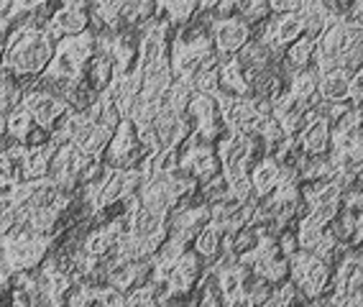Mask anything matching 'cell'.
I'll list each match as a JSON object with an SVG mask.
<instances>
[{"label":"cell","mask_w":363,"mask_h":307,"mask_svg":"<svg viewBox=\"0 0 363 307\" xmlns=\"http://www.w3.org/2000/svg\"><path fill=\"white\" fill-rule=\"evenodd\" d=\"M225 307H256V305H253L251 297H248V294L243 292V294H238V297H233V300H228Z\"/></svg>","instance_id":"cell-23"},{"label":"cell","mask_w":363,"mask_h":307,"mask_svg":"<svg viewBox=\"0 0 363 307\" xmlns=\"http://www.w3.org/2000/svg\"><path fill=\"white\" fill-rule=\"evenodd\" d=\"M98 307H128V294L113 287L98 289Z\"/></svg>","instance_id":"cell-21"},{"label":"cell","mask_w":363,"mask_h":307,"mask_svg":"<svg viewBox=\"0 0 363 307\" xmlns=\"http://www.w3.org/2000/svg\"><path fill=\"white\" fill-rule=\"evenodd\" d=\"M3 59H6V39H0V67H3Z\"/></svg>","instance_id":"cell-25"},{"label":"cell","mask_w":363,"mask_h":307,"mask_svg":"<svg viewBox=\"0 0 363 307\" xmlns=\"http://www.w3.org/2000/svg\"><path fill=\"white\" fill-rule=\"evenodd\" d=\"M213 269V267H210ZM215 272V269H213ZM218 277V287H220V294L223 300H233L238 294H243V284H246V269L235 264V267H228V269H220V272H215Z\"/></svg>","instance_id":"cell-14"},{"label":"cell","mask_w":363,"mask_h":307,"mask_svg":"<svg viewBox=\"0 0 363 307\" xmlns=\"http://www.w3.org/2000/svg\"><path fill=\"white\" fill-rule=\"evenodd\" d=\"M307 302L299 297L297 287H294L292 281L286 279L281 281V284H277V287L272 289V294H269V300H266L264 307H294V302Z\"/></svg>","instance_id":"cell-19"},{"label":"cell","mask_w":363,"mask_h":307,"mask_svg":"<svg viewBox=\"0 0 363 307\" xmlns=\"http://www.w3.org/2000/svg\"><path fill=\"white\" fill-rule=\"evenodd\" d=\"M277 246H279V256H284L286 262H289V259L299 251L297 230H292V228L281 230V235L277 238Z\"/></svg>","instance_id":"cell-22"},{"label":"cell","mask_w":363,"mask_h":307,"mask_svg":"<svg viewBox=\"0 0 363 307\" xmlns=\"http://www.w3.org/2000/svg\"><path fill=\"white\" fill-rule=\"evenodd\" d=\"M200 187H202V203L205 205H218V203H225V200H235L223 172L218 177H213L210 182L200 184Z\"/></svg>","instance_id":"cell-18"},{"label":"cell","mask_w":363,"mask_h":307,"mask_svg":"<svg viewBox=\"0 0 363 307\" xmlns=\"http://www.w3.org/2000/svg\"><path fill=\"white\" fill-rule=\"evenodd\" d=\"M195 251L200 254L202 262H218V256L223 251V230H218L215 225H208L202 228V233L195 238Z\"/></svg>","instance_id":"cell-15"},{"label":"cell","mask_w":363,"mask_h":307,"mask_svg":"<svg viewBox=\"0 0 363 307\" xmlns=\"http://www.w3.org/2000/svg\"><path fill=\"white\" fill-rule=\"evenodd\" d=\"M348 90H350V74L343 72V69H333V72L320 74V87H318L320 100L343 103V100H348Z\"/></svg>","instance_id":"cell-12"},{"label":"cell","mask_w":363,"mask_h":307,"mask_svg":"<svg viewBox=\"0 0 363 307\" xmlns=\"http://www.w3.org/2000/svg\"><path fill=\"white\" fill-rule=\"evenodd\" d=\"M187 116H189V121H192V125L218 123V121H220V105H218V98L195 92L192 100H189Z\"/></svg>","instance_id":"cell-13"},{"label":"cell","mask_w":363,"mask_h":307,"mask_svg":"<svg viewBox=\"0 0 363 307\" xmlns=\"http://www.w3.org/2000/svg\"><path fill=\"white\" fill-rule=\"evenodd\" d=\"M21 105L31 113L33 123L39 125V128H44V131H52V125L69 111L65 100L59 98V95H54L52 90H44V87L41 90H28L23 95V103Z\"/></svg>","instance_id":"cell-3"},{"label":"cell","mask_w":363,"mask_h":307,"mask_svg":"<svg viewBox=\"0 0 363 307\" xmlns=\"http://www.w3.org/2000/svg\"><path fill=\"white\" fill-rule=\"evenodd\" d=\"M310 105L307 103H302L299 98H294L292 92L289 90H284L279 95V98L274 100L272 103V118H277L281 125H284V131H286V136H289V131H292V125L299 121V116L307 111Z\"/></svg>","instance_id":"cell-11"},{"label":"cell","mask_w":363,"mask_h":307,"mask_svg":"<svg viewBox=\"0 0 363 307\" xmlns=\"http://www.w3.org/2000/svg\"><path fill=\"white\" fill-rule=\"evenodd\" d=\"M52 23L65 33V36H79L87 31L90 23V13L84 3H65L62 8H57L52 16Z\"/></svg>","instance_id":"cell-7"},{"label":"cell","mask_w":363,"mask_h":307,"mask_svg":"<svg viewBox=\"0 0 363 307\" xmlns=\"http://www.w3.org/2000/svg\"><path fill=\"white\" fill-rule=\"evenodd\" d=\"M179 169L184 174H189L195 182L205 184L210 182L213 177L220 174V162H218V154H215L213 146H187L179 157Z\"/></svg>","instance_id":"cell-5"},{"label":"cell","mask_w":363,"mask_h":307,"mask_svg":"<svg viewBox=\"0 0 363 307\" xmlns=\"http://www.w3.org/2000/svg\"><path fill=\"white\" fill-rule=\"evenodd\" d=\"M297 144L305 157H328L330 151V125L325 121H315L297 136Z\"/></svg>","instance_id":"cell-9"},{"label":"cell","mask_w":363,"mask_h":307,"mask_svg":"<svg viewBox=\"0 0 363 307\" xmlns=\"http://www.w3.org/2000/svg\"><path fill=\"white\" fill-rule=\"evenodd\" d=\"M52 57H54V44L46 39L44 31H39L26 44L6 49L3 69H8L16 77H23V74H44Z\"/></svg>","instance_id":"cell-2"},{"label":"cell","mask_w":363,"mask_h":307,"mask_svg":"<svg viewBox=\"0 0 363 307\" xmlns=\"http://www.w3.org/2000/svg\"><path fill=\"white\" fill-rule=\"evenodd\" d=\"M251 187H253V195L259 197V200L266 195H272V192L279 187V164L269 157H264L261 162L253 164Z\"/></svg>","instance_id":"cell-10"},{"label":"cell","mask_w":363,"mask_h":307,"mask_svg":"<svg viewBox=\"0 0 363 307\" xmlns=\"http://www.w3.org/2000/svg\"><path fill=\"white\" fill-rule=\"evenodd\" d=\"M218 95H223V98H251L246 69L240 67L238 57L225 59L220 65V90H218Z\"/></svg>","instance_id":"cell-6"},{"label":"cell","mask_w":363,"mask_h":307,"mask_svg":"<svg viewBox=\"0 0 363 307\" xmlns=\"http://www.w3.org/2000/svg\"><path fill=\"white\" fill-rule=\"evenodd\" d=\"M13 11V3H8V0H0V18H8Z\"/></svg>","instance_id":"cell-24"},{"label":"cell","mask_w":363,"mask_h":307,"mask_svg":"<svg viewBox=\"0 0 363 307\" xmlns=\"http://www.w3.org/2000/svg\"><path fill=\"white\" fill-rule=\"evenodd\" d=\"M361 197H363V187H361Z\"/></svg>","instance_id":"cell-27"},{"label":"cell","mask_w":363,"mask_h":307,"mask_svg":"<svg viewBox=\"0 0 363 307\" xmlns=\"http://www.w3.org/2000/svg\"><path fill=\"white\" fill-rule=\"evenodd\" d=\"M33 118L31 113L21 105V108H16L11 116H6V128H8V136L13 138V141H21V144H26L28 133L33 131Z\"/></svg>","instance_id":"cell-17"},{"label":"cell","mask_w":363,"mask_h":307,"mask_svg":"<svg viewBox=\"0 0 363 307\" xmlns=\"http://www.w3.org/2000/svg\"><path fill=\"white\" fill-rule=\"evenodd\" d=\"M333 269L310 251H297L289 259V281L302 300H320L330 289Z\"/></svg>","instance_id":"cell-1"},{"label":"cell","mask_w":363,"mask_h":307,"mask_svg":"<svg viewBox=\"0 0 363 307\" xmlns=\"http://www.w3.org/2000/svg\"><path fill=\"white\" fill-rule=\"evenodd\" d=\"M302 307H318V302H315V300H307V302H302Z\"/></svg>","instance_id":"cell-26"},{"label":"cell","mask_w":363,"mask_h":307,"mask_svg":"<svg viewBox=\"0 0 363 307\" xmlns=\"http://www.w3.org/2000/svg\"><path fill=\"white\" fill-rule=\"evenodd\" d=\"M297 16L305 23V36H310V39H318L333 23H337L335 16L328 8V3H299Z\"/></svg>","instance_id":"cell-8"},{"label":"cell","mask_w":363,"mask_h":307,"mask_svg":"<svg viewBox=\"0 0 363 307\" xmlns=\"http://www.w3.org/2000/svg\"><path fill=\"white\" fill-rule=\"evenodd\" d=\"M297 241H299V251H315L318 249V243L320 238L325 235V225L323 223H318L312 216H305V218H299L297 223Z\"/></svg>","instance_id":"cell-16"},{"label":"cell","mask_w":363,"mask_h":307,"mask_svg":"<svg viewBox=\"0 0 363 307\" xmlns=\"http://www.w3.org/2000/svg\"><path fill=\"white\" fill-rule=\"evenodd\" d=\"M210 36H213L215 52L220 54V57L230 59L238 57L240 49L253 39V28L248 23H243L240 18H225L215 21L213 28H210Z\"/></svg>","instance_id":"cell-4"},{"label":"cell","mask_w":363,"mask_h":307,"mask_svg":"<svg viewBox=\"0 0 363 307\" xmlns=\"http://www.w3.org/2000/svg\"><path fill=\"white\" fill-rule=\"evenodd\" d=\"M253 274H259L261 279H266L269 284H281V281L289 279V262H286L284 256H277V259L264 264V267H261L259 272H253Z\"/></svg>","instance_id":"cell-20"}]
</instances>
